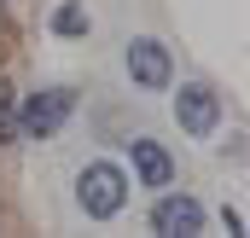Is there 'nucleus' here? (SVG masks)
<instances>
[{"mask_svg": "<svg viewBox=\"0 0 250 238\" xmlns=\"http://www.w3.org/2000/svg\"><path fill=\"white\" fill-rule=\"evenodd\" d=\"M151 227L157 233H169V238H192V233H204V209H198V198H157V209H151Z\"/></svg>", "mask_w": 250, "mask_h": 238, "instance_id": "obj_5", "label": "nucleus"}, {"mask_svg": "<svg viewBox=\"0 0 250 238\" xmlns=\"http://www.w3.org/2000/svg\"><path fill=\"white\" fill-rule=\"evenodd\" d=\"M128 157H134V175H140V186H175V157L157 145V139H128Z\"/></svg>", "mask_w": 250, "mask_h": 238, "instance_id": "obj_6", "label": "nucleus"}, {"mask_svg": "<svg viewBox=\"0 0 250 238\" xmlns=\"http://www.w3.org/2000/svg\"><path fill=\"white\" fill-rule=\"evenodd\" d=\"M76 111V93L70 87H47V93H29V105L18 111V134L23 139H53Z\"/></svg>", "mask_w": 250, "mask_h": 238, "instance_id": "obj_2", "label": "nucleus"}, {"mask_svg": "<svg viewBox=\"0 0 250 238\" xmlns=\"http://www.w3.org/2000/svg\"><path fill=\"white\" fill-rule=\"evenodd\" d=\"M128 76H134V87H146V93H163V87L175 81L169 47H163V41H134V47H128Z\"/></svg>", "mask_w": 250, "mask_h": 238, "instance_id": "obj_4", "label": "nucleus"}, {"mask_svg": "<svg viewBox=\"0 0 250 238\" xmlns=\"http://www.w3.org/2000/svg\"><path fill=\"white\" fill-rule=\"evenodd\" d=\"M0 145H18V105H12L6 81H0Z\"/></svg>", "mask_w": 250, "mask_h": 238, "instance_id": "obj_7", "label": "nucleus"}, {"mask_svg": "<svg viewBox=\"0 0 250 238\" xmlns=\"http://www.w3.org/2000/svg\"><path fill=\"white\" fill-rule=\"evenodd\" d=\"M53 29H59V35H87V12L70 0V6H59V12H53Z\"/></svg>", "mask_w": 250, "mask_h": 238, "instance_id": "obj_8", "label": "nucleus"}, {"mask_svg": "<svg viewBox=\"0 0 250 238\" xmlns=\"http://www.w3.org/2000/svg\"><path fill=\"white\" fill-rule=\"evenodd\" d=\"M175 122L187 128L192 139H209L215 134V122H221V93L215 87H204V81H192L175 93Z\"/></svg>", "mask_w": 250, "mask_h": 238, "instance_id": "obj_3", "label": "nucleus"}, {"mask_svg": "<svg viewBox=\"0 0 250 238\" xmlns=\"http://www.w3.org/2000/svg\"><path fill=\"white\" fill-rule=\"evenodd\" d=\"M76 203L93 215V221H111L117 209L128 203V180L117 163H87L82 175H76Z\"/></svg>", "mask_w": 250, "mask_h": 238, "instance_id": "obj_1", "label": "nucleus"}]
</instances>
